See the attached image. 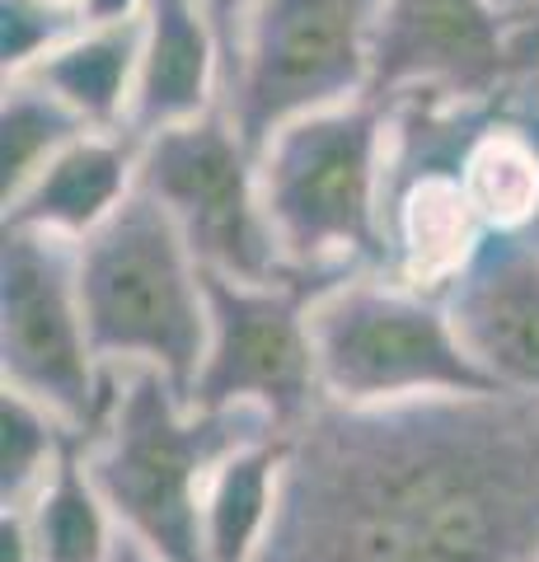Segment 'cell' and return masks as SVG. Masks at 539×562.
I'll return each mask as SVG.
<instances>
[{"label":"cell","mask_w":539,"mask_h":562,"mask_svg":"<svg viewBox=\"0 0 539 562\" xmlns=\"http://www.w3.org/2000/svg\"><path fill=\"white\" fill-rule=\"evenodd\" d=\"M385 0H254L225 43L221 113L258 160L268 140L371 94V47Z\"/></svg>","instance_id":"cell-6"},{"label":"cell","mask_w":539,"mask_h":562,"mask_svg":"<svg viewBox=\"0 0 539 562\" xmlns=\"http://www.w3.org/2000/svg\"><path fill=\"white\" fill-rule=\"evenodd\" d=\"M80 305L103 366H150L193 398L206 361V281L169 211L136 188L76 244Z\"/></svg>","instance_id":"cell-4"},{"label":"cell","mask_w":539,"mask_h":562,"mask_svg":"<svg viewBox=\"0 0 539 562\" xmlns=\"http://www.w3.org/2000/svg\"><path fill=\"white\" fill-rule=\"evenodd\" d=\"M136 188L169 211L206 272L235 281H291L263 211L258 160L221 109L150 136L136 165Z\"/></svg>","instance_id":"cell-8"},{"label":"cell","mask_w":539,"mask_h":562,"mask_svg":"<svg viewBox=\"0 0 539 562\" xmlns=\"http://www.w3.org/2000/svg\"><path fill=\"white\" fill-rule=\"evenodd\" d=\"M150 0H80V24L103 29V24H132L142 20Z\"/></svg>","instance_id":"cell-22"},{"label":"cell","mask_w":539,"mask_h":562,"mask_svg":"<svg viewBox=\"0 0 539 562\" xmlns=\"http://www.w3.org/2000/svg\"><path fill=\"white\" fill-rule=\"evenodd\" d=\"M0 390H14L85 446L113 394L80 305L76 244L5 225L0 239Z\"/></svg>","instance_id":"cell-7"},{"label":"cell","mask_w":539,"mask_h":562,"mask_svg":"<svg viewBox=\"0 0 539 562\" xmlns=\"http://www.w3.org/2000/svg\"><path fill=\"white\" fill-rule=\"evenodd\" d=\"M142 29H146V14L132 24L76 29L71 38L52 47L24 76L33 85H43L47 94H57L90 132H123L132 85H136V61H142Z\"/></svg>","instance_id":"cell-15"},{"label":"cell","mask_w":539,"mask_h":562,"mask_svg":"<svg viewBox=\"0 0 539 562\" xmlns=\"http://www.w3.org/2000/svg\"><path fill=\"white\" fill-rule=\"evenodd\" d=\"M258 562H539V398L310 408Z\"/></svg>","instance_id":"cell-1"},{"label":"cell","mask_w":539,"mask_h":562,"mask_svg":"<svg viewBox=\"0 0 539 562\" xmlns=\"http://www.w3.org/2000/svg\"><path fill=\"white\" fill-rule=\"evenodd\" d=\"M225 43L202 0H150L142 29V61L127 103L123 132L146 146L183 122H198L221 109Z\"/></svg>","instance_id":"cell-12"},{"label":"cell","mask_w":539,"mask_h":562,"mask_svg":"<svg viewBox=\"0 0 539 562\" xmlns=\"http://www.w3.org/2000/svg\"><path fill=\"white\" fill-rule=\"evenodd\" d=\"M464 351L493 390L539 398V249L489 235L446 295Z\"/></svg>","instance_id":"cell-11"},{"label":"cell","mask_w":539,"mask_h":562,"mask_svg":"<svg viewBox=\"0 0 539 562\" xmlns=\"http://www.w3.org/2000/svg\"><path fill=\"white\" fill-rule=\"evenodd\" d=\"M520 239H526V244H535V249H539V216L530 221V231H526V235H520Z\"/></svg>","instance_id":"cell-27"},{"label":"cell","mask_w":539,"mask_h":562,"mask_svg":"<svg viewBox=\"0 0 539 562\" xmlns=\"http://www.w3.org/2000/svg\"><path fill=\"white\" fill-rule=\"evenodd\" d=\"M47 10H66V14H80V0H38Z\"/></svg>","instance_id":"cell-26"},{"label":"cell","mask_w":539,"mask_h":562,"mask_svg":"<svg viewBox=\"0 0 539 562\" xmlns=\"http://www.w3.org/2000/svg\"><path fill=\"white\" fill-rule=\"evenodd\" d=\"M80 24V14L47 10L38 0H0V61H5V80L24 76L38 66L52 47H61Z\"/></svg>","instance_id":"cell-21"},{"label":"cell","mask_w":539,"mask_h":562,"mask_svg":"<svg viewBox=\"0 0 539 562\" xmlns=\"http://www.w3.org/2000/svg\"><path fill=\"white\" fill-rule=\"evenodd\" d=\"M282 487V436L231 450L202 492V562H258Z\"/></svg>","instance_id":"cell-16"},{"label":"cell","mask_w":539,"mask_h":562,"mask_svg":"<svg viewBox=\"0 0 539 562\" xmlns=\"http://www.w3.org/2000/svg\"><path fill=\"white\" fill-rule=\"evenodd\" d=\"M113 562H160L155 553H146L142 543H132L127 535H123V543H117V553H113Z\"/></svg>","instance_id":"cell-25"},{"label":"cell","mask_w":539,"mask_h":562,"mask_svg":"<svg viewBox=\"0 0 539 562\" xmlns=\"http://www.w3.org/2000/svg\"><path fill=\"white\" fill-rule=\"evenodd\" d=\"M497 5H502V10H507V5H512V0H497Z\"/></svg>","instance_id":"cell-29"},{"label":"cell","mask_w":539,"mask_h":562,"mask_svg":"<svg viewBox=\"0 0 539 562\" xmlns=\"http://www.w3.org/2000/svg\"><path fill=\"white\" fill-rule=\"evenodd\" d=\"M516 5H535V10H539V0H512V5H507V10H516Z\"/></svg>","instance_id":"cell-28"},{"label":"cell","mask_w":539,"mask_h":562,"mask_svg":"<svg viewBox=\"0 0 539 562\" xmlns=\"http://www.w3.org/2000/svg\"><path fill=\"white\" fill-rule=\"evenodd\" d=\"M14 516L24 520L33 562H113L117 543H123L113 512L103 506L90 473L80 464V450Z\"/></svg>","instance_id":"cell-18"},{"label":"cell","mask_w":539,"mask_h":562,"mask_svg":"<svg viewBox=\"0 0 539 562\" xmlns=\"http://www.w3.org/2000/svg\"><path fill=\"white\" fill-rule=\"evenodd\" d=\"M249 5H254V0H202V10L212 14V24L221 29V43H231V33L249 14Z\"/></svg>","instance_id":"cell-23"},{"label":"cell","mask_w":539,"mask_h":562,"mask_svg":"<svg viewBox=\"0 0 539 562\" xmlns=\"http://www.w3.org/2000/svg\"><path fill=\"white\" fill-rule=\"evenodd\" d=\"M489 231L464 198L460 169L398 179L385 198V272L417 295L446 301Z\"/></svg>","instance_id":"cell-13"},{"label":"cell","mask_w":539,"mask_h":562,"mask_svg":"<svg viewBox=\"0 0 539 562\" xmlns=\"http://www.w3.org/2000/svg\"><path fill=\"white\" fill-rule=\"evenodd\" d=\"M80 136H90V127L57 94H47L29 76L5 80V103H0V192L5 202L20 198Z\"/></svg>","instance_id":"cell-19"},{"label":"cell","mask_w":539,"mask_h":562,"mask_svg":"<svg viewBox=\"0 0 539 562\" xmlns=\"http://www.w3.org/2000/svg\"><path fill=\"white\" fill-rule=\"evenodd\" d=\"M258 188L291 281L319 291L385 272L390 103L367 94L282 127L258 155Z\"/></svg>","instance_id":"cell-3"},{"label":"cell","mask_w":539,"mask_h":562,"mask_svg":"<svg viewBox=\"0 0 539 562\" xmlns=\"http://www.w3.org/2000/svg\"><path fill=\"white\" fill-rule=\"evenodd\" d=\"M142 146L127 132H90L71 140L20 198L5 202V225L43 231L57 239H90L136 192Z\"/></svg>","instance_id":"cell-14"},{"label":"cell","mask_w":539,"mask_h":562,"mask_svg":"<svg viewBox=\"0 0 539 562\" xmlns=\"http://www.w3.org/2000/svg\"><path fill=\"white\" fill-rule=\"evenodd\" d=\"M464 198L489 235H526L539 216V146L512 117L479 132L460 165Z\"/></svg>","instance_id":"cell-17"},{"label":"cell","mask_w":539,"mask_h":562,"mask_svg":"<svg viewBox=\"0 0 539 562\" xmlns=\"http://www.w3.org/2000/svg\"><path fill=\"white\" fill-rule=\"evenodd\" d=\"M80 441L43 403L0 390V512H20L52 483Z\"/></svg>","instance_id":"cell-20"},{"label":"cell","mask_w":539,"mask_h":562,"mask_svg":"<svg viewBox=\"0 0 539 562\" xmlns=\"http://www.w3.org/2000/svg\"><path fill=\"white\" fill-rule=\"evenodd\" d=\"M437 94L512 113L520 70L497 0H385L371 47V99Z\"/></svg>","instance_id":"cell-10"},{"label":"cell","mask_w":539,"mask_h":562,"mask_svg":"<svg viewBox=\"0 0 539 562\" xmlns=\"http://www.w3.org/2000/svg\"><path fill=\"white\" fill-rule=\"evenodd\" d=\"M319 403L390 408L413 398L489 394L446 301L398 286L390 272H352L310 295Z\"/></svg>","instance_id":"cell-5"},{"label":"cell","mask_w":539,"mask_h":562,"mask_svg":"<svg viewBox=\"0 0 539 562\" xmlns=\"http://www.w3.org/2000/svg\"><path fill=\"white\" fill-rule=\"evenodd\" d=\"M512 122H520V127H526V132L535 136V146H539V90H535L526 103H520V113H516Z\"/></svg>","instance_id":"cell-24"},{"label":"cell","mask_w":539,"mask_h":562,"mask_svg":"<svg viewBox=\"0 0 539 562\" xmlns=\"http://www.w3.org/2000/svg\"><path fill=\"white\" fill-rule=\"evenodd\" d=\"M282 436L258 408H193L150 366H113L103 422L80 464L117 530L160 562H202V492L231 450Z\"/></svg>","instance_id":"cell-2"},{"label":"cell","mask_w":539,"mask_h":562,"mask_svg":"<svg viewBox=\"0 0 539 562\" xmlns=\"http://www.w3.org/2000/svg\"><path fill=\"white\" fill-rule=\"evenodd\" d=\"M206 361L193 384V408H258L291 431L319 408L310 286L295 281H235L206 272Z\"/></svg>","instance_id":"cell-9"}]
</instances>
